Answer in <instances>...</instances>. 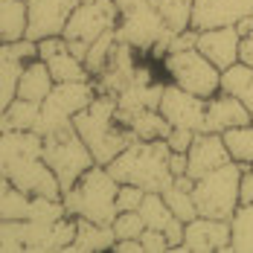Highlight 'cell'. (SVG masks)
<instances>
[{"mask_svg": "<svg viewBox=\"0 0 253 253\" xmlns=\"http://www.w3.org/2000/svg\"><path fill=\"white\" fill-rule=\"evenodd\" d=\"M0 177L26 195H64L55 172L44 160V140L38 131H0Z\"/></svg>", "mask_w": 253, "mask_h": 253, "instance_id": "1", "label": "cell"}, {"mask_svg": "<svg viewBox=\"0 0 253 253\" xmlns=\"http://www.w3.org/2000/svg\"><path fill=\"white\" fill-rule=\"evenodd\" d=\"M73 128L87 143L99 166H108L123 149L137 140V134L123 126L117 117V93H96V99L73 117Z\"/></svg>", "mask_w": 253, "mask_h": 253, "instance_id": "2", "label": "cell"}, {"mask_svg": "<svg viewBox=\"0 0 253 253\" xmlns=\"http://www.w3.org/2000/svg\"><path fill=\"white\" fill-rule=\"evenodd\" d=\"M169 157L172 149L166 140H134L108 163V172L120 183L143 186L146 192H166L175 183Z\"/></svg>", "mask_w": 253, "mask_h": 253, "instance_id": "3", "label": "cell"}, {"mask_svg": "<svg viewBox=\"0 0 253 253\" xmlns=\"http://www.w3.org/2000/svg\"><path fill=\"white\" fill-rule=\"evenodd\" d=\"M117 192H120V180L108 172V166L96 163L61 195V201L73 218H87L96 224H114V218L120 215Z\"/></svg>", "mask_w": 253, "mask_h": 253, "instance_id": "4", "label": "cell"}, {"mask_svg": "<svg viewBox=\"0 0 253 253\" xmlns=\"http://www.w3.org/2000/svg\"><path fill=\"white\" fill-rule=\"evenodd\" d=\"M242 172H245V166L236 163V160H230L224 166L207 172L204 177H198L195 186H192V198H195V207H198V215L230 221L233 212L242 204V198H239Z\"/></svg>", "mask_w": 253, "mask_h": 253, "instance_id": "5", "label": "cell"}, {"mask_svg": "<svg viewBox=\"0 0 253 253\" xmlns=\"http://www.w3.org/2000/svg\"><path fill=\"white\" fill-rule=\"evenodd\" d=\"M41 140H44V160H47V166L58 177L61 192H67L90 166H96V160H93V154L87 149V143L79 137V131L73 128V123L55 128L50 134H44Z\"/></svg>", "mask_w": 253, "mask_h": 253, "instance_id": "6", "label": "cell"}, {"mask_svg": "<svg viewBox=\"0 0 253 253\" xmlns=\"http://www.w3.org/2000/svg\"><path fill=\"white\" fill-rule=\"evenodd\" d=\"M160 70L166 73L169 82H175L177 87H183V90H189L201 99H210L221 90V70L198 47L166 52L163 61H160Z\"/></svg>", "mask_w": 253, "mask_h": 253, "instance_id": "7", "label": "cell"}, {"mask_svg": "<svg viewBox=\"0 0 253 253\" xmlns=\"http://www.w3.org/2000/svg\"><path fill=\"white\" fill-rule=\"evenodd\" d=\"M96 93H99V87L93 79H87V82H55L52 93L41 102V117H38L35 131L44 137L55 128L70 126L79 111L96 99Z\"/></svg>", "mask_w": 253, "mask_h": 253, "instance_id": "8", "label": "cell"}, {"mask_svg": "<svg viewBox=\"0 0 253 253\" xmlns=\"http://www.w3.org/2000/svg\"><path fill=\"white\" fill-rule=\"evenodd\" d=\"M120 18H123V12H120V6L114 0H82L76 9L70 12L61 35L67 41L93 44L108 29H117Z\"/></svg>", "mask_w": 253, "mask_h": 253, "instance_id": "9", "label": "cell"}, {"mask_svg": "<svg viewBox=\"0 0 253 253\" xmlns=\"http://www.w3.org/2000/svg\"><path fill=\"white\" fill-rule=\"evenodd\" d=\"M172 128H189V131H204V117H207V99L177 87L175 82H166L160 108H157Z\"/></svg>", "mask_w": 253, "mask_h": 253, "instance_id": "10", "label": "cell"}, {"mask_svg": "<svg viewBox=\"0 0 253 253\" xmlns=\"http://www.w3.org/2000/svg\"><path fill=\"white\" fill-rule=\"evenodd\" d=\"M32 58H38V41H32V38H18V41L0 44V114L18 96V79L24 73V64Z\"/></svg>", "mask_w": 253, "mask_h": 253, "instance_id": "11", "label": "cell"}, {"mask_svg": "<svg viewBox=\"0 0 253 253\" xmlns=\"http://www.w3.org/2000/svg\"><path fill=\"white\" fill-rule=\"evenodd\" d=\"M82 0H26L29 9V24H26V38L44 41L52 35H61L70 12Z\"/></svg>", "mask_w": 253, "mask_h": 253, "instance_id": "12", "label": "cell"}, {"mask_svg": "<svg viewBox=\"0 0 253 253\" xmlns=\"http://www.w3.org/2000/svg\"><path fill=\"white\" fill-rule=\"evenodd\" d=\"M177 251H186V253H224V251H230V221H224V218H210V215H198V218L186 221L183 242H180Z\"/></svg>", "mask_w": 253, "mask_h": 253, "instance_id": "13", "label": "cell"}, {"mask_svg": "<svg viewBox=\"0 0 253 253\" xmlns=\"http://www.w3.org/2000/svg\"><path fill=\"white\" fill-rule=\"evenodd\" d=\"M233 160L227 143H224V134H215V131H198L189 152H186V175L189 177H204L207 172L218 169Z\"/></svg>", "mask_w": 253, "mask_h": 253, "instance_id": "14", "label": "cell"}, {"mask_svg": "<svg viewBox=\"0 0 253 253\" xmlns=\"http://www.w3.org/2000/svg\"><path fill=\"white\" fill-rule=\"evenodd\" d=\"M38 58L47 61V67H50L55 82H87L90 79L84 61L70 52L64 35H52V38L38 41Z\"/></svg>", "mask_w": 253, "mask_h": 253, "instance_id": "15", "label": "cell"}, {"mask_svg": "<svg viewBox=\"0 0 253 253\" xmlns=\"http://www.w3.org/2000/svg\"><path fill=\"white\" fill-rule=\"evenodd\" d=\"M198 50L218 67L227 70L230 64L239 61V47H242V32L239 26H212V29H198Z\"/></svg>", "mask_w": 253, "mask_h": 253, "instance_id": "16", "label": "cell"}, {"mask_svg": "<svg viewBox=\"0 0 253 253\" xmlns=\"http://www.w3.org/2000/svg\"><path fill=\"white\" fill-rule=\"evenodd\" d=\"M253 15V0H195L192 26L212 29V26H233L242 18Z\"/></svg>", "mask_w": 253, "mask_h": 253, "instance_id": "17", "label": "cell"}, {"mask_svg": "<svg viewBox=\"0 0 253 253\" xmlns=\"http://www.w3.org/2000/svg\"><path fill=\"white\" fill-rule=\"evenodd\" d=\"M253 117L251 111L236 99L233 93L218 90L215 96L207 99V117H204V131H215V134H224L230 128H242L251 126Z\"/></svg>", "mask_w": 253, "mask_h": 253, "instance_id": "18", "label": "cell"}, {"mask_svg": "<svg viewBox=\"0 0 253 253\" xmlns=\"http://www.w3.org/2000/svg\"><path fill=\"white\" fill-rule=\"evenodd\" d=\"M140 215H143L146 227L163 230V233H166V239H169L172 251L180 248L186 224H183L175 212L169 210V204H166V198H163V192H146V198H143V204H140Z\"/></svg>", "mask_w": 253, "mask_h": 253, "instance_id": "19", "label": "cell"}, {"mask_svg": "<svg viewBox=\"0 0 253 253\" xmlns=\"http://www.w3.org/2000/svg\"><path fill=\"white\" fill-rule=\"evenodd\" d=\"M55 87L50 67L44 58H32L24 64V73L18 79V96L21 99H32V102H44Z\"/></svg>", "mask_w": 253, "mask_h": 253, "instance_id": "20", "label": "cell"}, {"mask_svg": "<svg viewBox=\"0 0 253 253\" xmlns=\"http://www.w3.org/2000/svg\"><path fill=\"white\" fill-rule=\"evenodd\" d=\"M117 233L111 224H96L87 218H79L76 227V239L70 242V253H96V251H114Z\"/></svg>", "mask_w": 253, "mask_h": 253, "instance_id": "21", "label": "cell"}, {"mask_svg": "<svg viewBox=\"0 0 253 253\" xmlns=\"http://www.w3.org/2000/svg\"><path fill=\"white\" fill-rule=\"evenodd\" d=\"M38 117H41V102L15 96L0 114V131H35Z\"/></svg>", "mask_w": 253, "mask_h": 253, "instance_id": "22", "label": "cell"}, {"mask_svg": "<svg viewBox=\"0 0 253 253\" xmlns=\"http://www.w3.org/2000/svg\"><path fill=\"white\" fill-rule=\"evenodd\" d=\"M221 90L233 93L253 117V67L251 64L236 61V64H230L227 70H221Z\"/></svg>", "mask_w": 253, "mask_h": 253, "instance_id": "23", "label": "cell"}, {"mask_svg": "<svg viewBox=\"0 0 253 253\" xmlns=\"http://www.w3.org/2000/svg\"><path fill=\"white\" fill-rule=\"evenodd\" d=\"M26 24H29L26 0H0V38L3 41L26 38Z\"/></svg>", "mask_w": 253, "mask_h": 253, "instance_id": "24", "label": "cell"}, {"mask_svg": "<svg viewBox=\"0 0 253 253\" xmlns=\"http://www.w3.org/2000/svg\"><path fill=\"white\" fill-rule=\"evenodd\" d=\"M230 251L253 253V204H239L230 218Z\"/></svg>", "mask_w": 253, "mask_h": 253, "instance_id": "25", "label": "cell"}, {"mask_svg": "<svg viewBox=\"0 0 253 253\" xmlns=\"http://www.w3.org/2000/svg\"><path fill=\"white\" fill-rule=\"evenodd\" d=\"M128 128L137 134V140H166L169 131H172V126L166 123V117H163L157 108L140 111V114L128 123Z\"/></svg>", "mask_w": 253, "mask_h": 253, "instance_id": "26", "label": "cell"}, {"mask_svg": "<svg viewBox=\"0 0 253 253\" xmlns=\"http://www.w3.org/2000/svg\"><path fill=\"white\" fill-rule=\"evenodd\" d=\"M224 143H227L233 160H236V163H242L245 169H251V166H253V123H251V126L224 131Z\"/></svg>", "mask_w": 253, "mask_h": 253, "instance_id": "27", "label": "cell"}, {"mask_svg": "<svg viewBox=\"0 0 253 253\" xmlns=\"http://www.w3.org/2000/svg\"><path fill=\"white\" fill-rule=\"evenodd\" d=\"M114 47H117V29H108L105 35H99V38L90 44V50H87V58H84V67H87L90 79H96L102 70L108 67Z\"/></svg>", "mask_w": 253, "mask_h": 253, "instance_id": "28", "label": "cell"}, {"mask_svg": "<svg viewBox=\"0 0 253 253\" xmlns=\"http://www.w3.org/2000/svg\"><path fill=\"white\" fill-rule=\"evenodd\" d=\"M157 9L163 15L166 26L172 32H183L192 26V9H195V0H157Z\"/></svg>", "mask_w": 253, "mask_h": 253, "instance_id": "29", "label": "cell"}, {"mask_svg": "<svg viewBox=\"0 0 253 253\" xmlns=\"http://www.w3.org/2000/svg\"><path fill=\"white\" fill-rule=\"evenodd\" d=\"M163 198H166L169 210L175 212L183 224H186V221H192V218H198V207H195V198H192V192H189V189H180V186L172 183V186L163 192Z\"/></svg>", "mask_w": 253, "mask_h": 253, "instance_id": "30", "label": "cell"}, {"mask_svg": "<svg viewBox=\"0 0 253 253\" xmlns=\"http://www.w3.org/2000/svg\"><path fill=\"white\" fill-rule=\"evenodd\" d=\"M111 227L117 233V239H140V236L146 233V221H143L140 210H126V212H120V215L114 218Z\"/></svg>", "mask_w": 253, "mask_h": 253, "instance_id": "31", "label": "cell"}, {"mask_svg": "<svg viewBox=\"0 0 253 253\" xmlns=\"http://www.w3.org/2000/svg\"><path fill=\"white\" fill-rule=\"evenodd\" d=\"M143 198H146V189H143V186L120 183V192H117V210H120V212H126V210H140Z\"/></svg>", "mask_w": 253, "mask_h": 253, "instance_id": "32", "label": "cell"}, {"mask_svg": "<svg viewBox=\"0 0 253 253\" xmlns=\"http://www.w3.org/2000/svg\"><path fill=\"white\" fill-rule=\"evenodd\" d=\"M140 242H143L146 253H163V251H172V245H169V239H166V233H163V230H152V227H146V233L140 236Z\"/></svg>", "mask_w": 253, "mask_h": 253, "instance_id": "33", "label": "cell"}, {"mask_svg": "<svg viewBox=\"0 0 253 253\" xmlns=\"http://www.w3.org/2000/svg\"><path fill=\"white\" fill-rule=\"evenodd\" d=\"M195 134L198 131H189V128H172L169 131V137H166V143H169V149L172 152H189V146H192V140H195Z\"/></svg>", "mask_w": 253, "mask_h": 253, "instance_id": "34", "label": "cell"}, {"mask_svg": "<svg viewBox=\"0 0 253 253\" xmlns=\"http://www.w3.org/2000/svg\"><path fill=\"white\" fill-rule=\"evenodd\" d=\"M239 198L242 204H253V169L242 172V189H239Z\"/></svg>", "mask_w": 253, "mask_h": 253, "instance_id": "35", "label": "cell"}, {"mask_svg": "<svg viewBox=\"0 0 253 253\" xmlns=\"http://www.w3.org/2000/svg\"><path fill=\"white\" fill-rule=\"evenodd\" d=\"M239 61H245V64H251V67H253V29L242 35V47H239Z\"/></svg>", "mask_w": 253, "mask_h": 253, "instance_id": "36", "label": "cell"}, {"mask_svg": "<svg viewBox=\"0 0 253 253\" xmlns=\"http://www.w3.org/2000/svg\"><path fill=\"white\" fill-rule=\"evenodd\" d=\"M114 251H123V253H146L143 242L140 239H117L114 242Z\"/></svg>", "mask_w": 253, "mask_h": 253, "instance_id": "37", "label": "cell"}, {"mask_svg": "<svg viewBox=\"0 0 253 253\" xmlns=\"http://www.w3.org/2000/svg\"><path fill=\"white\" fill-rule=\"evenodd\" d=\"M117 6H120V12L126 15V12H131V9H137V6H143V3H149V0H114Z\"/></svg>", "mask_w": 253, "mask_h": 253, "instance_id": "38", "label": "cell"}, {"mask_svg": "<svg viewBox=\"0 0 253 253\" xmlns=\"http://www.w3.org/2000/svg\"><path fill=\"white\" fill-rule=\"evenodd\" d=\"M0 44H3V38H0Z\"/></svg>", "mask_w": 253, "mask_h": 253, "instance_id": "39", "label": "cell"}]
</instances>
